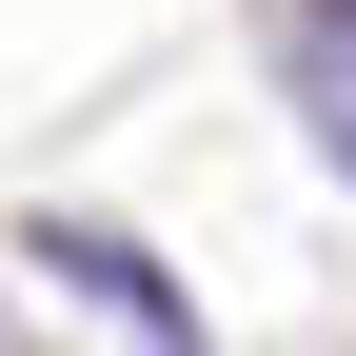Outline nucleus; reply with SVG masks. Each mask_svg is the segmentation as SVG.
I'll return each instance as SVG.
<instances>
[{
    "label": "nucleus",
    "instance_id": "nucleus-1",
    "mask_svg": "<svg viewBox=\"0 0 356 356\" xmlns=\"http://www.w3.org/2000/svg\"><path fill=\"white\" fill-rule=\"evenodd\" d=\"M297 99H317V139H337V178H356V0H317V40H297Z\"/></svg>",
    "mask_w": 356,
    "mask_h": 356
}]
</instances>
